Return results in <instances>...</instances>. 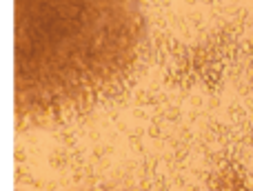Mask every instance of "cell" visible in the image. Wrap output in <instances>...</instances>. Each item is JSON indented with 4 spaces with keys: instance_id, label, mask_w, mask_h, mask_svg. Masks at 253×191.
Instances as JSON below:
<instances>
[]
</instances>
